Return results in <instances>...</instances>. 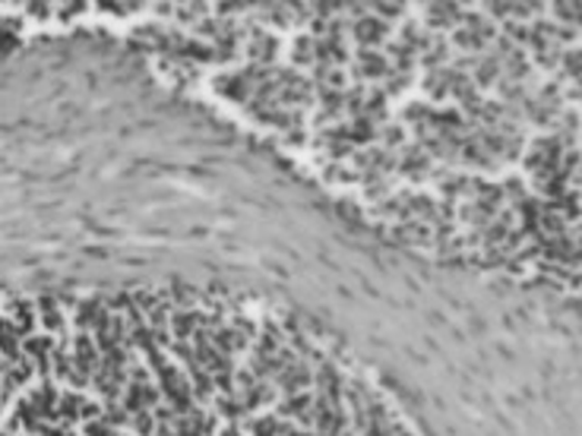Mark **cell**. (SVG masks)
Returning <instances> with one entry per match:
<instances>
[{"mask_svg":"<svg viewBox=\"0 0 582 436\" xmlns=\"http://www.w3.org/2000/svg\"><path fill=\"white\" fill-rule=\"evenodd\" d=\"M535 434L582 436V326H558L541 348Z\"/></svg>","mask_w":582,"mask_h":436,"instance_id":"1","label":"cell"}]
</instances>
